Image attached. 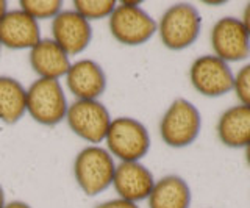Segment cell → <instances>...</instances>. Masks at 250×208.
<instances>
[{
    "instance_id": "obj_25",
    "label": "cell",
    "mask_w": 250,
    "mask_h": 208,
    "mask_svg": "<svg viewBox=\"0 0 250 208\" xmlns=\"http://www.w3.org/2000/svg\"><path fill=\"white\" fill-rule=\"evenodd\" d=\"M6 205V197H5V189L2 187V183H0V208H5Z\"/></svg>"
},
{
    "instance_id": "obj_18",
    "label": "cell",
    "mask_w": 250,
    "mask_h": 208,
    "mask_svg": "<svg viewBox=\"0 0 250 208\" xmlns=\"http://www.w3.org/2000/svg\"><path fill=\"white\" fill-rule=\"evenodd\" d=\"M117 2L114 0H75L74 10L86 21H102L111 16Z\"/></svg>"
},
{
    "instance_id": "obj_21",
    "label": "cell",
    "mask_w": 250,
    "mask_h": 208,
    "mask_svg": "<svg viewBox=\"0 0 250 208\" xmlns=\"http://www.w3.org/2000/svg\"><path fill=\"white\" fill-rule=\"evenodd\" d=\"M94 208H141V207L138 204H135V202H130V200L116 197V199L105 200V202H100L99 205H96Z\"/></svg>"
},
{
    "instance_id": "obj_15",
    "label": "cell",
    "mask_w": 250,
    "mask_h": 208,
    "mask_svg": "<svg viewBox=\"0 0 250 208\" xmlns=\"http://www.w3.org/2000/svg\"><path fill=\"white\" fill-rule=\"evenodd\" d=\"M216 135L225 147L246 149L250 144V108L231 105L221 113L216 124Z\"/></svg>"
},
{
    "instance_id": "obj_27",
    "label": "cell",
    "mask_w": 250,
    "mask_h": 208,
    "mask_svg": "<svg viewBox=\"0 0 250 208\" xmlns=\"http://www.w3.org/2000/svg\"><path fill=\"white\" fill-rule=\"evenodd\" d=\"M205 5H209V6H219V5H225V2H205Z\"/></svg>"
},
{
    "instance_id": "obj_4",
    "label": "cell",
    "mask_w": 250,
    "mask_h": 208,
    "mask_svg": "<svg viewBox=\"0 0 250 208\" xmlns=\"http://www.w3.org/2000/svg\"><path fill=\"white\" fill-rule=\"evenodd\" d=\"M105 149L121 161H141L150 150L152 140L147 127L136 118H113L105 136Z\"/></svg>"
},
{
    "instance_id": "obj_11",
    "label": "cell",
    "mask_w": 250,
    "mask_h": 208,
    "mask_svg": "<svg viewBox=\"0 0 250 208\" xmlns=\"http://www.w3.org/2000/svg\"><path fill=\"white\" fill-rule=\"evenodd\" d=\"M64 83L75 100H99L106 91L108 79L97 61L82 58L70 63Z\"/></svg>"
},
{
    "instance_id": "obj_23",
    "label": "cell",
    "mask_w": 250,
    "mask_h": 208,
    "mask_svg": "<svg viewBox=\"0 0 250 208\" xmlns=\"http://www.w3.org/2000/svg\"><path fill=\"white\" fill-rule=\"evenodd\" d=\"M5 208H33V207L23 202V200H11V202H6Z\"/></svg>"
},
{
    "instance_id": "obj_9",
    "label": "cell",
    "mask_w": 250,
    "mask_h": 208,
    "mask_svg": "<svg viewBox=\"0 0 250 208\" xmlns=\"http://www.w3.org/2000/svg\"><path fill=\"white\" fill-rule=\"evenodd\" d=\"M213 55L225 63H238L250 57V36L239 18L225 16L214 22L209 32Z\"/></svg>"
},
{
    "instance_id": "obj_6",
    "label": "cell",
    "mask_w": 250,
    "mask_h": 208,
    "mask_svg": "<svg viewBox=\"0 0 250 208\" xmlns=\"http://www.w3.org/2000/svg\"><path fill=\"white\" fill-rule=\"evenodd\" d=\"M69 102L60 80L36 79L27 88V114L35 122L53 127L66 119Z\"/></svg>"
},
{
    "instance_id": "obj_17",
    "label": "cell",
    "mask_w": 250,
    "mask_h": 208,
    "mask_svg": "<svg viewBox=\"0 0 250 208\" xmlns=\"http://www.w3.org/2000/svg\"><path fill=\"white\" fill-rule=\"evenodd\" d=\"M27 114V88L10 75H0V121L13 125Z\"/></svg>"
},
{
    "instance_id": "obj_20",
    "label": "cell",
    "mask_w": 250,
    "mask_h": 208,
    "mask_svg": "<svg viewBox=\"0 0 250 208\" xmlns=\"http://www.w3.org/2000/svg\"><path fill=\"white\" fill-rule=\"evenodd\" d=\"M233 92L238 99V104L250 108V63L239 67L234 74Z\"/></svg>"
},
{
    "instance_id": "obj_7",
    "label": "cell",
    "mask_w": 250,
    "mask_h": 208,
    "mask_svg": "<svg viewBox=\"0 0 250 208\" xmlns=\"http://www.w3.org/2000/svg\"><path fill=\"white\" fill-rule=\"evenodd\" d=\"M67 127L80 140L91 146H100L105 141L111 113L100 100H74L66 113Z\"/></svg>"
},
{
    "instance_id": "obj_22",
    "label": "cell",
    "mask_w": 250,
    "mask_h": 208,
    "mask_svg": "<svg viewBox=\"0 0 250 208\" xmlns=\"http://www.w3.org/2000/svg\"><path fill=\"white\" fill-rule=\"evenodd\" d=\"M241 22H242V25H244V28L247 30V33L250 36V2H247L244 6V11H242V16H241Z\"/></svg>"
},
{
    "instance_id": "obj_28",
    "label": "cell",
    "mask_w": 250,
    "mask_h": 208,
    "mask_svg": "<svg viewBox=\"0 0 250 208\" xmlns=\"http://www.w3.org/2000/svg\"><path fill=\"white\" fill-rule=\"evenodd\" d=\"M0 50H2V44H0Z\"/></svg>"
},
{
    "instance_id": "obj_3",
    "label": "cell",
    "mask_w": 250,
    "mask_h": 208,
    "mask_svg": "<svg viewBox=\"0 0 250 208\" xmlns=\"http://www.w3.org/2000/svg\"><path fill=\"white\" fill-rule=\"evenodd\" d=\"M161 141L172 149H185L197 141L202 132V114L191 100L178 97L160 119Z\"/></svg>"
},
{
    "instance_id": "obj_2",
    "label": "cell",
    "mask_w": 250,
    "mask_h": 208,
    "mask_svg": "<svg viewBox=\"0 0 250 208\" xmlns=\"http://www.w3.org/2000/svg\"><path fill=\"white\" fill-rule=\"evenodd\" d=\"M202 32V16L194 5L180 2L170 5L156 22L160 41L169 50H185L199 40Z\"/></svg>"
},
{
    "instance_id": "obj_12",
    "label": "cell",
    "mask_w": 250,
    "mask_h": 208,
    "mask_svg": "<svg viewBox=\"0 0 250 208\" xmlns=\"http://www.w3.org/2000/svg\"><path fill=\"white\" fill-rule=\"evenodd\" d=\"M155 180L153 172L141 161H121L116 165L111 187L117 197L139 204L147 200Z\"/></svg>"
},
{
    "instance_id": "obj_8",
    "label": "cell",
    "mask_w": 250,
    "mask_h": 208,
    "mask_svg": "<svg viewBox=\"0 0 250 208\" xmlns=\"http://www.w3.org/2000/svg\"><path fill=\"white\" fill-rule=\"evenodd\" d=\"M188 75L191 86L203 97L216 99L233 91V69L213 53L195 58L189 66Z\"/></svg>"
},
{
    "instance_id": "obj_14",
    "label": "cell",
    "mask_w": 250,
    "mask_h": 208,
    "mask_svg": "<svg viewBox=\"0 0 250 208\" xmlns=\"http://www.w3.org/2000/svg\"><path fill=\"white\" fill-rule=\"evenodd\" d=\"M28 63L38 79H64L70 67V57L50 38H42L28 50Z\"/></svg>"
},
{
    "instance_id": "obj_24",
    "label": "cell",
    "mask_w": 250,
    "mask_h": 208,
    "mask_svg": "<svg viewBox=\"0 0 250 208\" xmlns=\"http://www.w3.org/2000/svg\"><path fill=\"white\" fill-rule=\"evenodd\" d=\"M8 2H5V0H0V21L3 19V16L8 13Z\"/></svg>"
},
{
    "instance_id": "obj_5",
    "label": "cell",
    "mask_w": 250,
    "mask_h": 208,
    "mask_svg": "<svg viewBox=\"0 0 250 208\" xmlns=\"http://www.w3.org/2000/svg\"><path fill=\"white\" fill-rule=\"evenodd\" d=\"M108 27L114 40L128 47L143 45L156 35V21L141 6V2L117 3L108 18Z\"/></svg>"
},
{
    "instance_id": "obj_1",
    "label": "cell",
    "mask_w": 250,
    "mask_h": 208,
    "mask_svg": "<svg viewBox=\"0 0 250 208\" xmlns=\"http://www.w3.org/2000/svg\"><path fill=\"white\" fill-rule=\"evenodd\" d=\"M116 161L102 146H86L77 153L72 174L77 187L83 194L94 197L102 194L113 185Z\"/></svg>"
},
{
    "instance_id": "obj_19",
    "label": "cell",
    "mask_w": 250,
    "mask_h": 208,
    "mask_svg": "<svg viewBox=\"0 0 250 208\" xmlns=\"http://www.w3.org/2000/svg\"><path fill=\"white\" fill-rule=\"evenodd\" d=\"M19 8L38 22L53 19L64 10L61 0H21Z\"/></svg>"
},
{
    "instance_id": "obj_10",
    "label": "cell",
    "mask_w": 250,
    "mask_h": 208,
    "mask_svg": "<svg viewBox=\"0 0 250 208\" xmlns=\"http://www.w3.org/2000/svg\"><path fill=\"white\" fill-rule=\"evenodd\" d=\"M52 38L69 57L83 53L92 41V25L74 8L62 10L52 19Z\"/></svg>"
},
{
    "instance_id": "obj_13",
    "label": "cell",
    "mask_w": 250,
    "mask_h": 208,
    "mask_svg": "<svg viewBox=\"0 0 250 208\" xmlns=\"http://www.w3.org/2000/svg\"><path fill=\"white\" fill-rule=\"evenodd\" d=\"M42 40L39 22L21 8L8 10L0 21V44L11 50H30Z\"/></svg>"
},
{
    "instance_id": "obj_26",
    "label": "cell",
    "mask_w": 250,
    "mask_h": 208,
    "mask_svg": "<svg viewBox=\"0 0 250 208\" xmlns=\"http://www.w3.org/2000/svg\"><path fill=\"white\" fill-rule=\"evenodd\" d=\"M244 158H246V163H247V166L250 167V144H249L247 147L244 149Z\"/></svg>"
},
{
    "instance_id": "obj_16",
    "label": "cell",
    "mask_w": 250,
    "mask_h": 208,
    "mask_svg": "<svg viewBox=\"0 0 250 208\" xmlns=\"http://www.w3.org/2000/svg\"><path fill=\"white\" fill-rule=\"evenodd\" d=\"M191 202V187L177 174H169L155 180L147 197L148 208H189Z\"/></svg>"
}]
</instances>
